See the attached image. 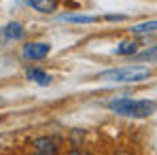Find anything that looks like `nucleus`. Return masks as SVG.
I'll list each match as a JSON object with an SVG mask.
<instances>
[{
	"mask_svg": "<svg viewBox=\"0 0 157 155\" xmlns=\"http://www.w3.org/2000/svg\"><path fill=\"white\" fill-rule=\"evenodd\" d=\"M108 108L117 115H123V117H149L157 110V104L153 100H132V98H115L108 102Z\"/></svg>",
	"mask_w": 157,
	"mask_h": 155,
	"instance_id": "f257e3e1",
	"label": "nucleus"
},
{
	"mask_svg": "<svg viewBox=\"0 0 157 155\" xmlns=\"http://www.w3.org/2000/svg\"><path fill=\"white\" fill-rule=\"evenodd\" d=\"M100 81H110V83H140L151 79V68L147 66H123V68H110L102 70L98 75Z\"/></svg>",
	"mask_w": 157,
	"mask_h": 155,
	"instance_id": "f03ea898",
	"label": "nucleus"
},
{
	"mask_svg": "<svg viewBox=\"0 0 157 155\" xmlns=\"http://www.w3.org/2000/svg\"><path fill=\"white\" fill-rule=\"evenodd\" d=\"M51 51V45L49 43H28L24 45V57L26 60H43V57H47Z\"/></svg>",
	"mask_w": 157,
	"mask_h": 155,
	"instance_id": "7ed1b4c3",
	"label": "nucleus"
},
{
	"mask_svg": "<svg viewBox=\"0 0 157 155\" xmlns=\"http://www.w3.org/2000/svg\"><path fill=\"white\" fill-rule=\"evenodd\" d=\"M32 147H34V149H36L38 153H55V151H57L55 142H53L51 138H47V136L34 138V140H32Z\"/></svg>",
	"mask_w": 157,
	"mask_h": 155,
	"instance_id": "20e7f679",
	"label": "nucleus"
},
{
	"mask_svg": "<svg viewBox=\"0 0 157 155\" xmlns=\"http://www.w3.org/2000/svg\"><path fill=\"white\" fill-rule=\"evenodd\" d=\"M24 2L28 6H32L34 11H38V13H53L55 6H57L55 0H24Z\"/></svg>",
	"mask_w": 157,
	"mask_h": 155,
	"instance_id": "39448f33",
	"label": "nucleus"
},
{
	"mask_svg": "<svg viewBox=\"0 0 157 155\" xmlns=\"http://www.w3.org/2000/svg\"><path fill=\"white\" fill-rule=\"evenodd\" d=\"M0 32H2V36L9 38V41H17V38L24 36V26L17 24V21H11V24H6V26L2 28Z\"/></svg>",
	"mask_w": 157,
	"mask_h": 155,
	"instance_id": "423d86ee",
	"label": "nucleus"
},
{
	"mask_svg": "<svg viewBox=\"0 0 157 155\" xmlns=\"http://www.w3.org/2000/svg\"><path fill=\"white\" fill-rule=\"evenodd\" d=\"M26 77L30 79V81H34V83H38V85H51V75H47V72L40 70V68H28Z\"/></svg>",
	"mask_w": 157,
	"mask_h": 155,
	"instance_id": "0eeeda50",
	"label": "nucleus"
},
{
	"mask_svg": "<svg viewBox=\"0 0 157 155\" xmlns=\"http://www.w3.org/2000/svg\"><path fill=\"white\" fill-rule=\"evenodd\" d=\"M59 19L62 21H68V24H94L100 17H96V15H62Z\"/></svg>",
	"mask_w": 157,
	"mask_h": 155,
	"instance_id": "6e6552de",
	"label": "nucleus"
},
{
	"mask_svg": "<svg viewBox=\"0 0 157 155\" xmlns=\"http://www.w3.org/2000/svg\"><path fill=\"white\" fill-rule=\"evenodd\" d=\"M132 34H149V32H157V19L151 21H142V24H136L130 28Z\"/></svg>",
	"mask_w": 157,
	"mask_h": 155,
	"instance_id": "1a4fd4ad",
	"label": "nucleus"
},
{
	"mask_svg": "<svg viewBox=\"0 0 157 155\" xmlns=\"http://www.w3.org/2000/svg\"><path fill=\"white\" fill-rule=\"evenodd\" d=\"M136 51H138V43H134V41H125V43H121L117 47L119 55H134Z\"/></svg>",
	"mask_w": 157,
	"mask_h": 155,
	"instance_id": "9d476101",
	"label": "nucleus"
},
{
	"mask_svg": "<svg viewBox=\"0 0 157 155\" xmlns=\"http://www.w3.org/2000/svg\"><path fill=\"white\" fill-rule=\"evenodd\" d=\"M138 60H157V45L144 49V51H140L138 53Z\"/></svg>",
	"mask_w": 157,
	"mask_h": 155,
	"instance_id": "9b49d317",
	"label": "nucleus"
},
{
	"mask_svg": "<svg viewBox=\"0 0 157 155\" xmlns=\"http://www.w3.org/2000/svg\"><path fill=\"white\" fill-rule=\"evenodd\" d=\"M106 19L108 21H121V19H125V15H106Z\"/></svg>",
	"mask_w": 157,
	"mask_h": 155,
	"instance_id": "f8f14e48",
	"label": "nucleus"
}]
</instances>
